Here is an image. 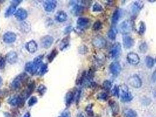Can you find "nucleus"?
I'll use <instances>...</instances> for the list:
<instances>
[{
  "mask_svg": "<svg viewBox=\"0 0 156 117\" xmlns=\"http://www.w3.org/2000/svg\"><path fill=\"white\" fill-rule=\"evenodd\" d=\"M28 75L26 73H22L17 76L12 82L10 87L13 90H17L21 87L22 83L25 82L28 78Z\"/></svg>",
  "mask_w": 156,
  "mask_h": 117,
  "instance_id": "obj_1",
  "label": "nucleus"
},
{
  "mask_svg": "<svg viewBox=\"0 0 156 117\" xmlns=\"http://www.w3.org/2000/svg\"><path fill=\"white\" fill-rule=\"evenodd\" d=\"M121 100L123 102H129L133 100V97L128 92V88L126 85L123 84L119 87Z\"/></svg>",
  "mask_w": 156,
  "mask_h": 117,
  "instance_id": "obj_2",
  "label": "nucleus"
},
{
  "mask_svg": "<svg viewBox=\"0 0 156 117\" xmlns=\"http://www.w3.org/2000/svg\"><path fill=\"white\" fill-rule=\"evenodd\" d=\"M133 23L130 20H125L119 25V31L123 35H127L133 30Z\"/></svg>",
  "mask_w": 156,
  "mask_h": 117,
  "instance_id": "obj_3",
  "label": "nucleus"
},
{
  "mask_svg": "<svg viewBox=\"0 0 156 117\" xmlns=\"http://www.w3.org/2000/svg\"><path fill=\"white\" fill-rule=\"evenodd\" d=\"M128 82L130 85L136 88H140L142 86V81L141 78L136 75L130 77L128 80Z\"/></svg>",
  "mask_w": 156,
  "mask_h": 117,
  "instance_id": "obj_4",
  "label": "nucleus"
},
{
  "mask_svg": "<svg viewBox=\"0 0 156 117\" xmlns=\"http://www.w3.org/2000/svg\"><path fill=\"white\" fill-rule=\"evenodd\" d=\"M24 98L21 96H13L9 99L8 103L12 106L18 105L19 107H22L24 104Z\"/></svg>",
  "mask_w": 156,
  "mask_h": 117,
  "instance_id": "obj_5",
  "label": "nucleus"
},
{
  "mask_svg": "<svg viewBox=\"0 0 156 117\" xmlns=\"http://www.w3.org/2000/svg\"><path fill=\"white\" fill-rule=\"evenodd\" d=\"M54 42V38L50 35H46L41 39V45L45 49L49 48Z\"/></svg>",
  "mask_w": 156,
  "mask_h": 117,
  "instance_id": "obj_6",
  "label": "nucleus"
},
{
  "mask_svg": "<svg viewBox=\"0 0 156 117\" xmlns=\"http://www.w3.org/2000/svg\"><path fill=\"white\" fill-rule=\"evenodd\" d=\"M122 52V47L119 43H116L111 48L110 55L112 58H117L121 54Z\"/></svg>",
  "mask_w": 156,
  "mask_h": 117,
  "instance_id": "obj_7",
  "label": "nucleus"
},
{
  "mask_svg": "<svg viewBox=\"0 0 156 117\" xmlns=\"http://www.w3.org/2000/svg\"><path fill=\"white\" fill-rule=\"evenodd\" d=\"M127 60L128 62L130 65H137L140 62V57L138 56L137 54L134 52H130L128 53L127 56Z\"/></svg>",
  "mask_w": 156,
  "mask_h": 117,
  "instance_id": "obj_8",
  "label": "nucleus"
},
{
  "mask_svg": "<svg viewBox=\"0 0 156 117\" xmlns=\"http://www.w3.org/2000/svg\"><path fill=\"white\" fill-rule=\"evenodd\" d=\"M3 41L8 44L12 43L16 39V35L12 32H7L3 35Z\"/></svg>",
  "mask_w": 156,
  "mask_h": 117,
  "instance_id": "obj_9",
  "label": "nucleus"
},
{
  "mask_svg": "<svg viewBox=\"0 0 156 117\" xmlns=\"http://www.w3.org/2000/svg\"><path fill=\"white\" fill-rule=\"evenodd\" d=\"M92 43H93V44L94 45V46L100 49V48H102L104 46H106V41L103 37L99 35L93 39Z\"/></svg>",
  "mask_w": 156,
  "mask_h": 117,
  "instance_id": "obj_10",
  "label": "nucleus"
},
{
  "mask_svg": "<svg viewBox=\"0 0 156 117\" xmlns=\"http://www.w3.org/2000/svg\"><path fill=\"white\" fill-rule=\"evenodd\" d=\"M57 2L55 0H48V1H45L43 4V7L45 11L47 12H52L53 11L55 8L56 7Z\"/></svg>",
  "mask_w": 156,
  "mask_h": 117,
  "instance_id": "obj_11",
  "label": "nucleus"
},
{
  "mask_svg": "<svg viewBox=\"0 0 156 117\" xmlns=\"http://www.w3.org/2000/svg\"><path fill=\"white\" fill-rule=\"evenodd\" d=\"M109 69L111 73L114 75H118L121 70H122V66L117 61L112 62L109 66Z\"/></svg>",
  "mask_w": 156,
  "mask_h": 117,
  "instance_id": "obj_12",
  "label": "nucleus"
},
{
  "mask_svg": "<svg viewBox=\"0 0 156 117\" xmlns=\"http://www.w3.org/2000/svg\"><path fill=\"white\" fill-rule=\"evenodd\" d=\"M5 59L11 65L15 64L18 60V55L14 51H10L6 55Z\"/></svg>",
  "mask_w": 156,
  "mask_h": 117,
  "instance_id": "obj_13",
  "label": "nucleus"
},
{
  "mask_svg": "<svg viewBox=\"0 0 156 117\" xmlns=\"http://www.w3.org/2000/svg\"><path fill=\"white\" fill-rule=\"evenodd\" d=\"M16 18L20 21H24L28 16L27 11L23 8H19L17 10L14 14Z\"/></svg>",
  "mask_w": 156,
  "mask_h": 117,
  "instance_id": "obj_14",
  "label": "nucleus"
},
{
  "mask_svg": "<svg viewBox=\"0 0 156 117\" xmlns=\"http://www.w3.org/2000/svg\"><path fill=\"white\" fill-rule=\"evenodd\" d=\"M25 48L29 53H34L38 50V44L35 41L33 40H31L26 43Z\"/></svg>",
  "mask_w": 156,
  "mask_h": 117,
  "instance_id": "obj_15",
  "label": "nucleus"
},
{
  "mask_svg": "<svg viewBox=\"0 0 156 117\" xmlns=\"http://www.w3.org/2000/svg\"><path fill=\"white\" fill-rule=\"evenodd\" d=\"M25 70L26 71V72H27V73L32 75L37 74L38 71L36 67L33 64V61H29L26 63L25 66Z\"/></svg>",
  "mask_w": 156,
  "mask_h": 117,
  "instance_id": "obj_16",
  "label": "nucleus"
},
{
  "mask_svg": "<svg viewBox=\"0 0 156 117\" xmlns=\"http://www.w3.org/2000/svg\"><path fill=\"white\" fill-rule=\"evenodd\" d=\"M123 43L126 49H129L134 45V41L128 35H125L123 38Z\"/></svg>",
  "mask_w": 156,
  "mask_h": 117,
  "instance_id": "obj_17",
  "label": "nucleus"
},
{
  "mask_svg": "<svg viewBox=\"0 0 156 117\" xmlns=\"http://www.w3.org/2000/svg\"><path fill=\"white\" fill-rule=\"evenodd\" d=\"M89 20L88 18L80 17L77 21V25L79 29H83L87 26L89 24Z\"/></svg>",
  "mask_w": 156,
  "mask_h": 117,
  "instance_id": "obj_18",
  "label": "nucleus"
},
{
  "mask_svg": "<svg viewBox=\"0 0 156 117\" xmlns=\"http://www.w3.org/2000/svg\"><path fill=\"white\" fill-rule=\"evenodd\" d=\"M55 19L59 22H64L68 19V15L63 11H58L55 14Z\"/></svg>",
  "mask_w": 156,
  "mask_h": 117,
  "instance_id": "obj_19",
  "label": "nucleus"
},
{
  "mask_svg": "<svg viewBox=\"0 0 156 117\" xmlns=\"http://www.w3.org/2000/svg\"><path fill=\"white\" fill-rule=\"evenodd\" d=\"M35 87V84L34 82H32L28 85V87L27 90L25 91V94H24V95L22 96L24 98V100H26V99L28 98L31 95V94L33 93V91L34 90Z\"/></svg>",
  "mask_w": 156,
  "mask_h": 117,
  "instance_id": "obj_20",
  "label": "nucleus"
},
{
  "mask_svg": "<svg viewBox=\"0 0 156 117\" xmlns=\"http://www.w3.org/2000/svg\"><path fill=\"white\" fill-rule=\"evenodd\" d=\"M83 7L79 4L73 3L72 6V12L74 15L77 16L79 15L83 11Z\"/></svg>",
  "mask_w": 156,
  "mask_h": 117,
  "instance_id": "obj_21",
  "label": "nucleus"
},
{
  "mask_svg": "<svg viewBox=\"0 0 156 117\" xmlns=\"http://www.w3.org/2000/svg\"><path fill=\"white\" fill-rule=\"evenodd\" d=\"M43 58H44V55H40V56L36 57L34 59V60L33 61V64H34L35 66L36 67L38 71L39 67H41V66L43 64Z\"/></svg>",
  "mask_w": 156,
  "mask_h": 117,
  "instance_id": "obj_22",
  "label": "nucleus"
},
{
  "mask_svg": "<svg viewBox=\"0 0 156 117\" xmlns=\"http://www.w3.org/2000/svg\"><path fill=\"white\" fill-rule=\"evenodd\" d=\"M74 99V93L72 92H69L66 93L65 96V102L67 107H69L71 104Z\"/></svg>",
  "mask_w": 156,
  "mask_h": 117,
  "instance_id": "obj_23",
  "label": "nucleus"
},
{
  "mask_svg": "<svg viewBox=\"0 0 156 117\" xmlns=\"http://www.w3.org/2000/svg\"><path fill=\"white\" fill-rule=\"evenodd\" d=\"M16 7L15 5L11 4L6 10V11L5 12V16L6 18H7V17H9V16L12 15L13 14H15V13L16 12Z\"/></svg>",
  "mask_w": 156,
  "mask_h": 117,
  "instance_id": "obj_24",
  "label": "nucleus"
},
{
  "mask_svg": "<svg viewBox=\"0 0 156 117\" xmlns=\"http://www.w3.org/2000/svg\"><path fill=\"white\" fill-rule=\"evenodd\" d=\"M109 104L114 114H117L119 111V107L117 103L113 100H110Z\"/></svg>",
  "mask_w": 156,
  "mask_h": 117,
  "instance_id": "obj_25",
  "label": "nucleus"
},
{
  "mask_svg": "<svg viewBox=\"0 0 156 117\" xmlns=\"http://www.w3.org/2000/svg\"><path fill=\"white\" fill-rule=\"evenodd\" d=\"M121 15V12L119 10H116L113 14L111 18V22L113 24H116L120 19Z\"/></svg>",
  "mask_w": 156,
  "mask_h": 117,
  "instance_id": "obj_26",
  "label": "nucleus"
},
{
  "mask_svg": "<svg viewBox=\"0 0 156 117\" xmlns=\"http://www.w3.org/2000/svg\"><path fill=\"white\" fill-rule=\"evenodd\" d=\"M123 115L125 117H137V114L136 112L129 109L124 110Z\"/></svg>",
  "mask_w": 156,
  "mask_h": 117,
  "instance_id": "obj_27",
  "label": "nucleus"
},
{
  "mask_svg": "<svg viewBox=\"0 0 156 117\" xmlns=\"http://www.w3.org/2000/svg\"><path fill=\"white\" fill-rule=\"evenodd\" d=\"M48 65L45 64V63H43L41 67H39L37 74L39 76H44L45 74H46L47 73V71L48 70Z\"/></svg>",
  "mask_w": 156,
  "mask_h": 117,
  "instance_id": "obj_28",
  "label": "nucleus"
},
{
  "mask_svg": "<svg viewBox=\"0 0 156 117\" xmlns=\"http://www.w3.org/2000/svg\"><path fill=\"white\" fill-rule=\"evenodd\" d=\"M143 7V3L142 1H136L134 3L133 5V12H137L138 11H140L141 9H142Z\"/></svg>",
  "mask_w": 156,
  "mask_h": 117,
  "instance_id": "obj_29",
  "label": "nucleus"
},
{
  "mask_svg": "<svg viewBox=\"0 0 156 117\" xmlns=\"http://www.w3.org/2000/svg\"><path fill=\"white\" fill-rule=\"evenodd\" d=\"M117 33V31L115 28H111L107 33L109 38H110L111 40H115L116 37Z\"/></svg>",
  "mask_w": 156,
  "mask_h": 117,
  "instance_id": "obj_30",
  "label": "nucleus"
},
{
  "mask_svg": "<svg viewBox=\"0 0 156 117\" xmlns=\"http://www.w3.org/2000/svg\"><path fill=\"white\" fill-rule=\"evenodd\" d=\"M47 88L44 84H40L37 88V92L41 96L44 95L45 94V93L47 92Z\"/></svg>",
  "mask_w": 156,
  "mask_h": 117,
  "instance_id": "obj_31",
  "label": "nucleus"
},
{
  "mask_svg": "<svg viewBox=\"0 0 156 117\" xmlns=\"http://www.w3.org/2000/svg\"><path fill=\"white\" fill-rule=\"evenodd\" d=\"M145 61H146V66L149 68H151L154 66V59H153V58H151V56H147L146 58Z\"/></svg>",
  "mask_w": 156,
  "mask_h": 117,
  "instance_id": "obj_32",
  "label": "nucleus"
},
{
  "mask_svg": "<svg viewBox=\"0 0 156 117\" xmlns=\"http://www.w3.org/2000/svg\"><path fill=\"white\" fill-rule=\"evenodd\" d=\"M69 37H67L65 38H64L61 42V43H60V50H64L66 47L69 45Z\"/></svg>",
  "mask_w": 156,
  "mask_h": 117,
  "instance_id": "obj_33",
  "label": "nucleus"
},
{
  "mask_svg": "<svg viewBox=\"0 0 156 117\" xmlns=\"http://www.w3.org/2000/svg\"><path fill=\"white\" fill-rule=\"evenodd\" d=\"M58 53V52L56 49H54L52 51L50 52V53L48 56V60L49 63H51L54 60L55 57L57 56Z\"/></svg>",
  "mask_w": 156,
  "mask_h": 117,
  "instance_id": "obj_34",
  "label": "nucleus"
},
{
  "mask_svg": "<svg viewBox=\"0 0 156 117\" xmlns=\"http://www.w3.org/2000/svg\"><path fill=\"white\" fill-rule=\"evenodd\" d=\"M146 29V27L145 24L143 22L141 21L139 24V28H138V33H139L140 35H143Z\"/></svg>",
  "mask_w": 156,
  "mask_h": 117,
  "instance_id": "obj_35",
  "label": "nucleus"
},
{
  "mask_svg": "<svg viewBox=\"0 0 156 117\" xmlns=\"http://www.w3.org/2000/svg\"><path fill=\"white\" fill-rule=\"evenodd\" d=\"M103 10V7L100 4L96 3L93 5V8H92V11L93 12H101Z\"/></svg>",
  "mask_w": 156,
  "mask_h": 117,
  "instance_id": "obj_36",
  "label": "nucleus"
},
{
  "mask_svg": "<svg viewBox=\"0 0 156 117\" xmlns=\"http://www.w3.org/2000/svg\"><path fill=\"white\" fill-rule=\"evenodd\" d=\"M38 102V98L35 96H32L28 100V104L29 107H32Z\"/></svg>",
  "mask_w": 156,
  "mask_h": 117,
  "instance_id": "obj_37",
  "label": "nucleus"
},
{
  "mask_svg": "<svg viewBox=\"0 0 156 117\" xmlns=\"http://www.w3.org/2000/svg\"><path fill=\"white\" fill-rule=\"evenodd\" d=\"M103 87L105 90L109 91L112 87L111 83L110 82L109 80H105L103 83Z\"/></svg>",
  "mask_w": 156,
  "mask_h": 117,
  "instance_id": "obj_38",
  "label": "nucleus"
},
{
  "mask_svg": "<svg viewBox=\"0 0 156 117\" xmlns=\"http://www.w3.org/2000/svg\"><path fill=\"white\" fill-rule=\"evenodd\" d=\"M102 23L100 21H97L96 22H95L93 25L92 29L93 31H99V29H100L102 28Z\"/></svg>",
  "mask_w": 156,
  "mask_h": 117,
  "instance_id": "obj_39",
  "label": "nucleus"
},
{
  "mask_svg": "<svg viewBox=\"0 0 156 117\" xmlns=\"http://www.w3.org/2000/svg\"><path fill=\"white\" fill-rule=\"evenodd\" d=\"M111 94L113 95L116 96L117 97H119L120 95V89H119V87L117 86H115L113 88V89L111 90Z\"/></svg>",
  "mask_w": 156,
  "mask_h": 117,
  "instance_id": "obj_40",
  "label": "nucleus"
},
{
  "mask_svg": "<svg viewBox=\"0 0 156 117\" xmlns=\"http://www.w3.org/2000/svg\"><path fill=\"white\" fill-rule=\"evenodd\" d=\"M98 98L99 100H101L103 101H106L108 99V95L106 93H101L98 95Z\"/></svg>",
  "mask_w": 156,
  "mask_h": 117,
  "instance_id": "obj_41",
  "label": "nucleus"
},
{
  "mask_svg": "<svg viewBox=\"0 0 156 117\" xmlns=\"http://www.w3.org/2000/svg\"><path fill=\"white\" fill-rule=\"evenodd\" d=\"M139 49L141 52L142 53H146L148 49V46H147V44L146 42H143L141 43V44L139 46Z\"/></svg>",
  "mask_w": 156,
  "mask_h": 117,
  "instance_id": "obj_42",
  "label": "nucleus"
},
{
  "mask_svg": "<svg viewBox=\"0 0 156 117\" xmlns=\"http://www.w3.org/2000/svg\"><path fill=\"white\" fill-rule=\"evenodd\" d=\"M88 48H87V46L85 45L81 46L79 48V52L81 54H82V55H85V54H86L88 52Z\"/></svg>",
  "mask_w": 156,
  "mask_h": 117,
  "instance_id": "obj_43",
  "label": "nucleus"
},
{
  "mask_svg": "<svg viewBox=\"0 0 156 117\" xmlns=\"http://www.w3.org/2000/svg\"><path fill=\"white\" fill-rule=\"evenodd\" d=\"M5 58L0 56V70L3 69L5 66Z\"/></svg>",
  "mask_w": 156,
  "mask_h": 117,
  "instance_id": "obj_44",
  "label": "nucleus"
},
{
  "mask_svg": "<svg viewBox=\"0 0 156 117\" xmlns=\"http://www.w3.org/2000/svg\"><path fill=\"white\" fill-rule=\"evenodd\" d=\"M59 117H71V112L68 109L65 110Z\"/></svg>",
  "mask_w": 156,
  "mask_h": 117,
  "instance_id": "obj_45",
  "label": "nucleus"
},
{
  "mask_svg": "<svg viewBox=\"0 0 156 117\" xmlns=\"http://www.w3.org/2000/svg\"><path fill=\"white\" fill-rule=\"evenodd\" d=\"M85 111H86V112L88 113V114L89 116H92L93 115V112L92 110V105H89L86 108Z\"/></svg>",
  "mask_w": 156,
  "mask_h": 117,
  "instance_id": "obj_46",
  "label": "nucleus"
},
{
  "mask_svg": "<svg viewBox=\"0 0 156 117\" xmlns=\"http://www.w3.org/2000/svg\"><path fill=\"white\" fill-rule=\"evenodd\" d=\"M80 96H81V90H78L76 91V93L74 94V98L75 97L76 101L77 103L79 100Z\"/></svg>",
  "mask_w": 156,
  "mask_h": 117,
  "instance_id": "obj_47",
  "label": "nucleus"
},
{
  "mask_svg": "<svg viewBox=\"0 0 156 117\" xmlns=\"http://www.w3.org/2000/svg\"><path fill=\"white\" fill-rule=\"evenodd\" d=\"M72 29H73L72 26H71V25H69V26H67L66 28H65L64 33H65V34H68V33H70V32L72 31Z\"/></svg>",
  "mask_w": 156,
  "mask_h": 117,
  "instance_id": "obj_48",
  "label": "nucleus"
},
{
  "mask_svg": "<svg viewBox=\"0 0 156 117\" xmlns=\"http://www.w3.org/2000/svg\"><path fill=\"white\" fill-rule=\"evenodd\" d=\"M12 3L11 4H13V5H14L16 7V6H18L22 2V1H18V0H16V1H12Z\"/></svg>",
  "mask_w": 156,
  "mask_h": 117,
  "instance_id": "obj_49",
  "label": "nucleus"
},
{
  "mask_svg": "<svg viewBox=\"0 0 156 117\" xmlns=\"http://www.w3.org/2000/svg\"><path fill=\"white\" fill-rule=\"evenodd\" d=\"M22 117H31V114L29 112H26Z\"/></svg>",
  "mask_w": 156,
  "mask_h": 117,
  "instance_id": "obj_50",
  "label": "nucleus"
},
{
  "mask_svg": "<svg viewBox=\"0 0 156 117\" xmlns=\"http://www.w3.org/2000/svg\"><path fill=\"white\" fill-rule=\"evenodd\" d=\"M4 116H5V117H11L10 114L9 113H8V112H5L4 114Z\"/></svg>",
  "mask_w": 156,
  "mask_h": 117,
  "instance_id": "obj_51",
  "label": "nucleus"
},
{
  "mask_svg": "<svg viewBox=\"0 0 156 117\" xmlns=\"http://www.w3.org/2000/svg\"><path fill=\"white\" fill-rule=\"evenodd\" d=\"M153 78H154L155 80H156V71H155L154 72V73H153Z\"/></svg>",
  "mask_w": 156,
  "mask_h": 117,
  "instance_id": "obj_52",
  "label": "nucleus"
},
{
  "mask_svg": "<svg viewBox=\"0 0 156 117\" xmlns=\"http://www.w3.org/2000/svg\"><path fill=\"white\" fill-rule=\"evenodd\" d=\"M2 84H3V79L1 76H0V87L2 86Z\"/></svg>",
  "mask_w": 156,
  "mask_h": 117,
  "instance_id": "obj_53",
  "label": "nucleus"
},
{
  "mask_svg": "<svg viewBox=\"0 0 156 117\" xmlns=\"http://www.w3.org/2000/svg\"><path fill=\"white\" fill-rule=\"evenodd\" d=\"M78 117H85L83 115H82V114H81V115H79V116H78Z\"/></svg>",
  "mask_w": 156,
  "mask_h": 117,
  "instance_id": "obj_54",
  "label": "nucleus"
},
{
  "mask_svg": "<svg viewBox=\"0 0 156 117\" xmlns=\"http://www.w3.org/2000/svg\"><path fill=\"white\" fill-rule=\"evenodd\" d=\"M0 105H1V103H0Z\"/></svg>",
  "mask_w": 156,
  "mask_h": 117,
  "instance_id": "obj_55",
  "label": "nucleus"
},
{
  "mask_svg": "<svg viewBox=\"0 0 156 117\" xmlns=\"http://www.w3.org/2000/svg\"><path fill=\"white\" fill-rule=\"evenodd\" d=\"M155 61H156V59H155Z\"/></svg>",
  "mask_w": 156,
  "mask_h": 117,
  "instance_id": "obj_56",
  "label": "nucleus"
}]
</instances>
